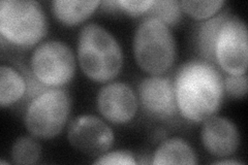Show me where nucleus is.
<instances>
[{"label":"nucleus","instance_id":"f257e3e1","mask_svg":"<svg viewBox=\"0 0 248 165\" xmlns=\"http://www.w3.org/2000/svg\"><path fill=\"white\" fill-rule=\"evenodd\" d=\"M175 95L178 111L192 122L214 116L223 99V78L215 65L205 60H190L176 74Z\"/></svg>","mask_w":248,"mask_h":165},{"label":"nucleus","instance_id":"0eeeda50","mask_svg":"<svg viewBox=\"0 0 248 165\" xmlns=\"http://www.w3.org/2000/svg\"><path fill=\"white\" fill-rule=\"evenodd\" d=\"M215 60L229 75H244L248 66V31L245 22L230 15L215 44Z\"/></svg>","mask_w":248,"mask_h":165},{"label":"nucleus","instance_id":"393cba45","mask_svg":"<svg viewBox=\"0 0 248 165\" xmlns=\"http://www.w3.org/2000/svg\"><path fill=\"white\" fill-rule=\"evenodd\" d=\"M0 164H10V163H9V162H6V161L1 160V161H0Z\"/></svg>","mask_w":248,"mask_h":165},{"label":"nucleus","instance_id":"5701e85b","mask_svg":"<svg viewBox=\"0 0 248 165\" xmlns=\"http://www.w3.org/2000/svg\"><path fill=\"white\" fill-rule=\"evenodd\" d=\"M100 4H103L104 9L108 12H116L117 10H120L118 1H103L100 2Z\"/></svg>","mask_w":248,"mask_h":165},{"label":"nucleus","instance_id":"ddd939ff","mask_svg":"<svg viewBox=\"0 0 248 165\" xmlns=\"http://www.w3.org/2000/svg\"><path fill=\"white\" fill-rule=\"evenodd\" d=\"M230 15L229 11H222L216 14L214 17L205 20L198 27L196 34L197 49L202 58L209 63H216L215 60V44L219 30Z\"/></svg>","mask_w":248,"mask_h":165},{"label":"nucleus","instance_id":"9b49d317","mask_svg":"<svg viewBox=\"0 0 248 165\" xmlns=\"http://www.w3.org/2000/svg\"><path fill=\"white\" fill-rule=\"evenodd\" d=\"M202 143L206 151L216 157L235 154L240 145L236 125L227 118L212 116L204 121L202 127Z\"/></svg>","mask_w":248,"mask_h":165},{"label":"nucleus","instance_id":"20e7f679","mask_svg":"<svg viewBox=\"0 0 248 165\" xmlns=\"http://www.w3.org/2000/svg\"><path fill=\"white\" fill-rule=\"evenodd\" d=\"M48 31L43 7L33 0H2L0 2V33L9 43L33 46Z\"/></svg>","mask_w":248,"mask_h":165},{"label":"nucleus","instance_id":"7ed1b4c3","mask_svg":"<svg viewBox=\"0 0 248 165\" xmlns=\"http://www.w3.org/2000/svg\"><path fill=\"white\" fill-rule=\"evenodd\" d=\"M134 54L138 65L153 75L165 74L173 66L177 46L170 27L164 22L145 18L136 29Z\"/></svg>","mask_w":248,"mask_h":165},{"label":"nucleus","instance_id":"412c9836","mask_svg":"<svg viewBox=\"0 0 248 165\" xmlns=\"http://www.w3.org/2000/svg\"><path fill=\"white\" fill-rule=\"evenodd\" d=\"M94 164H121V165H135L136 161L133 154L124 151L106 152L98 156V158L93 162Z\"/></svg>","mask_w":248,"mask_h":165},{"label":"nucleus","instance_id":"b1692460","mask_svg":"<svg viewBox=\"0 0 248 165\" xmlns=\"http://www.w3.org/2000/svg\"><path fill=\"white\" fill-rule=\"evenodd\" d=\"M213 164H221V165H226V164H231V165H240V164H244L243 162L236 161V160H219V161H215Z\"/></svg>","mask_w":248,"mask_h":165},{"label":"nucleus","instance_id":"f8f14e48","mask_svg":"<svg viewBox=\"0 0 248 165\" xmlns=\"http://www.w3.org/2000/svg\"><path fill=\"white\" fill-rule=\"evenodd\" d=\"M152 164H197V156L187 141L180 137L165 139L152 156Z\"/></svg>","mask_w":248,"mask_h":165},{"label":"nucleus","instance_id":"2eb2a0df","mask_svg":"<svg viewBox=\"0 0 248 165\" xmlns=\"http://www.w3.org/2000/svg\"><path fill=\"white\" fill-rule=\"evenodd\" d=\"M26 82L23 75L11 66L0 67V105L10 106L26 94Z\"/></svg>","mask_w":248,"mask_h":165},{"label":"nucleus","instance_id":"a211bd4d","mask_svg":"<svg viewBox=\"0 0 248 165\" xmlns=\"http://www.w3.org/2000/svg\"><path fill=\"white\" fill-rule=\"evenodd\" d=\"M148 17L156 18L168 26H175L180 22L182 10L177 0H154L153 5L147 12Z\"/></svg>","mask_w":248,"mask_h":165},{"label":"nucleus","instance_id":"1a4fd4ad","mask_svg":"<svg viewBox=\"0 0 248 165\" xmlns=\"http://www.w3.org/2000/svg\"><path fill=\"white\" fill-rule=\"evenodd\" d=\"M139 99L144 111L160 120L170 119L178 111L174 83L169 77L152 75L139 85Z\"/></svg>","mask_w":248,"mask_h":165},{"label":"nucleus","instance_id":"dca6fc26","mask_svg":"<svg viewBox=\"0 0 248 165\" xmlns=\"http://www.w3.org/2000/svg\"><path fill=\"white\" fill-rule=\"evenodd\" d=\"M41 153L40 144L29 136L16 139L12 147L13 162L17 164H34L41 158Z\"/></svg>","mask_w":248,"mask_h":165},{"label":"nucleus","instance_id":"6ab92c4d","mask_svg":"<svg viewBox=\"0 0 248 165\" xmlns=\"http://www.w3.org/2000/svg\"><path fill=\"white\" fill-rule=\"evenodd\" d=\"M16 65L19 68L20 73L23 75L25 78V82H26V94L25 96L28 99L32 100L33 98H35L36 96L40 95V94L46 92V90H49L51 88L46 87L44 84H42L40 81L37 80L36 76L34 75V74L32 73V70L28 69L24 64L20 63V62H16Z\"/></svg>","mask_w":248,"mask_h":165},{"label":"nucleus","instance_id":"aec40b11","mask_svg":"<svg viewBox=\"0 0 248 165\" xmlns=\"http://www.w3.org/2000/svg\"><path fill=\"white\" fill-rule=\"evenodd\" d=\"M248 78L244 75H229L224 77L223 89L231 97L241 98L247 93Z\"/></svg>","mask_w":248,"mask_h":165},{"label":"nucleus","instance_id":"9d476101","mask_svg":"<svg viewBox=\"0 0 248 165\" xmlns=\"http://www.w3.org/2000/svg\"><path fill=\"white\" fill-rule=\"evenodd\" d=\"M98 112L114 124H125L133 120L138 112V98L126 83L115 82L105 85L96 97Z\"/></svg>","mask_w":248,"mask_h":165},{"label":"nucleus","instance_id":"423d86ee","mask_svg":"<svg viewBox=\"0 0 248 165\" xmlns=\"http://www.w3.org/2000/svg\"><path fill=\"white\" fill-rule=\"evenodd\" d=\"M30 66L42 84L49 88H59L74 77L76 59L67 45L60 41H48L36 46Z\"/></svg>","mask_w":248,"mask_h":165},{"label":"nucleus","instance_id":"6e6552de","mask_svg":"<svg viewBox=\"0 0 248 165\" xmlns=\"http://www.w3.org/2000/svg\"><path fill=\"white\" fill-rule=\"evenodd\" d=\"M71 146L83 154L100 156L114 144V133L108 125L93 115H83L72 121L67 130Z\"/></svg>","mask_w":248,"mask_h":165},{"label":"nucleus","instance_id":"f03ea898","mask_svg":"<svg viewBox=\"0 0 248 165\" xmlns=\"http://www.w3.org/2000/svg\"><path fill=\"white\" fill-rule=\"evenodd\" d=\"M78 59L86 76L98 83L112 81L123 65L122 50L117 39L95 23H89L80 30Z\"/></svg>","mask_w":248,"mask_h":165},{"label":"nucleus","instance_id":"39448f33","mask_svg":"<svg viewBox=\"0 0 248 165\" xmlns=\"http://www.w3.org/2000/svg\"><path fill=\"white\" fill-rule=\"evenodd\" d=\"M72 109L68 93L51 88L30 101L25 113V126L31 135L49 139L63 130Z\"/></svg>","mask_w":248,"mask_h":165},{"label":"nucleus","instance_id":"4468645a","mask_svg":"<svg viewBox=\"0 0 248 165\" xmlns=\"http://www.w3.org/2000/svg\"><path fill=\"white\" fill-rule=\"evenodd\" d=\"M99 4L100 1L97 0H55L52 2V11L61 23L67 26H74L87 20Z\"/></svg>","mask_w":248,"mask_h":165},{"label":"nucleus","instance_id":"4be33fe9","mask_svg":"<svg viewBox=\"0 0 248 165\" xmlns=\"http://www.w3.org/2000/svg\"><path fill=\"white\" fill-rule=\"evenodd\" d=\"M154 0H119L118 4L120 10L137 17L150 10Z\"/></svg>","mask_w":248,"mask_h":165},{"label":"nucleus","instance_id":"f3484780","mask_svg":"<svg viewBox=\"0 0 248 165\" xmlns=\"http://www.w3.org/2000/svg\"><path fill=\"white\" fill-rule=\"evenodd\" d=\"M224 3L222 0H183L180 1V6L192 19L202 21L218 14Z\"/></svg>","mask_w":248,"mask_h":165}]
</instances>
